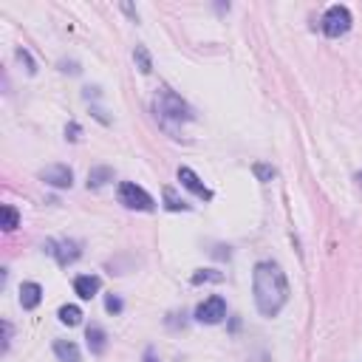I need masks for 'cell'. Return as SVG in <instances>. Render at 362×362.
Instances as JSON below:
<instances>
[{
	"mask_svg": "<svg viewBox=\"0 0 362 362\" xmlns=\"http://www.w3.org/2000/svg\"><path fill=\"white\" fill-rule=\"evenodd\" d=\"M351 28V12L345 6H329V12L322 15V31L329 37H340Z\"/></svg>",
	"mask_w": 362,
	"mask_h": 362,
	"instance_id": "277c9868",
	"label": "cell"
},
{
	"mask_svg": "<svg viewBox=\"0 0 362 362\" xmlns=\"http://www.w3.org/2000/svg\"><path fill=\"white\" fill-rule=\"evenodd\" d=\"M46 252L57 258V264H60V266L74 264V261L83 255L77 241H49V243H46Z\"/></svg>",
	"mask_w": 362,
	"mask_h": 362,
	"instance_id": "8992f818",
	"label": "cell"
},
{
	"mask_svg": "<svg viewBox=\"0 0 362 362\" xmlns=\"http://www.w3.org/2000/svg\"><path fill=\"white\" fill-rule=\"evenodd\" d=\"M105 181H114V170L111 167H94L91 173H88V187H102Z\"/></svg>",
	"mask_w": 362,
	"mask_h": 362,
	"instance_id": "5bb4252c",
	"label": "cell"
},
{
	"mask_svg": "<svg viewBox=\"0 0 362 362\" xmlns=\"http://www.w3.org/2000/svg\"><path fill=\"white\" fill-rule=\"evenodd\" d=\"M252 292H255V306L264 317H277L288 303V283L277 264L261 261L252 272Z\"/></svg>",
	"mask_w": 362,
	"mask_h": 362,
	"instance_id": "6da1fadb",
	"label": "cell"
},
{
	"mask_svg": "<svg viewBox=\"0 0 362 362\" xmlns=\"http://www.w3.org/2000/svg\"><path fill=\"white\" fill-rule=\"evenodd\" d=\"M178 181H181V187H187L193 196L204 198V201H212V190L204 187V181L190 170V167H178Z\"/></svg>",
	"mask_w": 362,
	"mask_h": 362,
	"instance_id": "ba28073f",
	"label": "cell"
},
{
	"mask_svg": "<svg viewBox=\"0 0 362 362\" xmlns=\"http://www.w3.org/2000/svg\"><path fill=\"white\" fill-rule=\"evenodd\" d=\"M227 317V303L221 295H212L207 298L198 309H196V320L198 322H207V325H215V322H221Z\"/></svg>",
	"mask_w": 362,
	"mask_h": 362,
	"instance_id": "5b68a950",
	"label": "cell"
},
{
	"mask_svg": "<svg viewBox=\"0 0 362 362\" xmlns=\"http://www.w3.org/2000/svg\"><path fill=\"white\" fill-rule=\"evenodd\" d=\"M252 173H255L258 175V181H272L277 173H275V167L272 164H264V162H258L255 167H252Z\"/></svg>",
	"mask_w": 362,
	"mask_h": 362,
	"instance_id": "ac0fdd59",
	"label": "cell"
},
{
	"mask_svg": "<svg viewBox=\"0 0 362 362\" xmlns=\"http://www.w3.org/2000/svg\"><path fill=\"white\" fill-rule=\"evenodd\" d=\"M224 275H218V272H196L193 275V283H204V280H221Z\"/></svg>",
	"mask_w": 362,
	"mask_h": 362,
	"instance_id": "44dd1931",
	"label": "cell"
},
{
	"mask_svg": "<svg viewBox=\"0 0 362 362\" xmlns=\"http://www.w3.org/2000/svg\"><path fill=\"white\" fill-rule=\"evenodd\" d=\"M17 60H20V62H26V71H28V74H37V65H34V60L28 57V51H26V49H17Z\"/></svg>",
	"mask_w": 362,
	"mask_h": 362,
	"instance_id": "ffe728a7",
	"label": "cell"
},
{
	"mask_svg": "<svg viewBox=\"0 0 362 362\" xmlns=\"http://www.w3.org/2000/svg\"><path fill=\"white\" fill-rule=\"evenodd\" d=\"M153 107H156V117H159L162 128H164V130H170L173 136L181 130V125H184V122H193V111H190V105H187L184 99H181L178 94H173L170 88H162V91L156 94Z\"/></svg>",
	"mask_w": 362,
	"mask_h": 362,
	"instance_id": "7a4b0ae2",
	"label": "cell"
},
{
	"mask_svg": "<svg viewBox=\"0 0 362 362\" xmlns=\"http://www.w3.org/2000/svg\"><path fill=\"white\" fill-rule=\"evenodd\" d=\"M99 286H102V280H99L96 275H80V277L74 280V292H77L83 300H91V298L99 292Z\"/></svg>",
	"mask_w": 362,
	"mask_h": 362,
	"instance_id": "8fae6325",
	"label": "cell"
},
{
	"mask_svg": "<svg viewBox=\"0 0 362 362\" xmlns=\"http://www.w3.org/2000/svg\"><path fill=\"white\" fill-rule=\"evenodd\" d=\"M40 300H43V286H40V283H31V280H28V283L20 286V306H23L26 311L37 309Z\"/></svg>",
	"mask_w": 362,
	"mask_h": 362,
	"instance_id": "9c48e42d",
	"label": "cell"
},
{
	"mask_svg": "<svg viewBox=\"0 0 362 362\" xmlns=\"http://www.w3.org/2000/svg\"><path fill=\"white\" fill-rule=\"evenodd\" d=\"M17 224H20V215H17V209H15L12 204H6V207H3V230H6V232H15V230H17Z\"/></svg>",
	"mask_w": 362,
	"mask_h": 362,
	"instance_id": "e0dca14e",
	"label": "cell"
},
{
	"mask_svg": "<svg viewBox=\"0 0 362 362\" xmlns=\"http://www.w3.org/2000/svg\"><path fill=\"white\" fill-rule=\"evenodd\" d=\"M119 204L128 207V209H139V212H150L156 207L153 196L148 190H141L139 184H133V181H122L119 184Z\"/></svg>",
	"mask_w": 362,
	"mask_h": 362,
	"instance_id": "3957f363",
	"label": "cell"
},
{
	"mask_svg": "<svg viewBox=\"0 0 362 362\" xmlns=\"http://www.w3.org/2000/svg\"><path fill=\"white\" fill-rule=\"evenodd\" d=\"M105 309L111 311V314H119V311L125 309V303H122V298H117V295H107V298H105Z\"/></svg>",
	"mask_w": 362,
	"mask_h": 362,
	"instance_id": "d6986e66",
	"label": "cell"
},
{
	"mask_svg": "<svg viewBox=\"0 0 362 362\" xmlns=\"http://www.w3.org/2000/svg\"><path fill=\"white\" fill-rule=\"evenodd\" d=\"M0 325H3V351H9V343H12V325L3 320V322H0Z\"/></svg>",
	"mask_w": 362,
	"mask_h": 362,
	"instance_id": "603a6c76",
	"label": "cell"
},
{
	"mask_svg": "<svg viewBox=\"0 0 362 362\" xmlns=\"http://www.w3.org/2000/svg\"><path fill=\"white\" fill-rule=\"evenodd\" d=\"M162 196H164V207H167L170 212H187V209H190V204H187L184 198H178L173 187H164Z\"/></svg>",
	"mask_w": 362,
	"mask_h": 362,
	"instance_id": "4fadbf2b",
	"label": "cell"
},
{
	"mask_svg": "<svg viewBox=\"0 0 362 362\" xmlns=\"http://www.w3.org/2000/svg\"><path fill=\"white\" fill-rule=\"evenodd\" d=\"M85 340H88V348H91V354H105V348H107V334H105V329L99 322H91L88 329H85Z\"/></svg>",
	"mask_w": 362,
	"mask_h": 362,
	"instance_id": "30bf717a",
	"label": "cell"
},
{
	"mask_svg": "<svg viewBox=\"0 0 362 362\" xmlns=\"http://www.w3.org/2000/svg\"><path fill=\"white\" fill-rule=\"evenodd\" d=\"M40 178L46 181V184L57 187V190H65V187L74 184V173H71L68 164H51V167H46V170L40 173Z\"/></svg>",
	"mask_w": 362,
	"mask_h": 362,
	"instance_id": "52a82bcc",
	"label": "cell"
},
{
	"mask_svg": "<svg viewBox=\"0 0 362 362\" xmlns=\"http://www.w3.org/2000/svg\"><path fill=\"white\" fill-rule=\"evenodd\" d=\"M144 362H159V356H156V351H153V348L144 351Z\"/></svg>",
	"mask_w": 362,
	"mask_h": 362,
	"instance_id": "cb8c5ba5",
	"label": "cell"
},
{
	"mask_svg": "<svg viewBox=\"0 0 362 362\" xmlns=\"http://www.w3.org/2000/svg\"><path fill=\"white\" fill-rule=\"evenodd\" d=\"M54 354H57L60 362H83L80 348L71 343V340H57V343H54Z\"/></svg>",
	"mask_w": 362,
	"mask_h": 362,
	"instance_id": "7c38bea8",
	"label": "cell"
},
{
	"mask_svg": "<svg viewBox=\"0 0 362 362\" xmlns=\"http://www.w3.org/2000/svg\"><path fill=\"white\" fill-rule=\"evenodd\" d=\"M65 139H68V141H77V139H80V125H77V122H71V125L65 128Z\"/></svg>",
	"mask_w": 362,
	"mask_h": 362,
	"instance_id": "7402d4cb",
	"label": "cell"
},
{
	"mask_svg": "<svg viewBox=\"0 0 362 362\" xmlns=\"http://www.w3.org/2000/svg\"><path fill=\"white\" fill-rule=\"evenodd\" d=\"M57 317H60V322H65V325H80L83 311H80L77 306H62V309L57 311Z\"/></svg>",
	"mask_w": 362,
	"mask_h": 362,
	"instance_id": "2e32d148",
	"label": "cell"
},
{
	"mask_svg": "<svg viewBox=\"0 0 362 362\" xmlns=\"http://www.w3.org/2000/svg\"><path fill=\"white\" fill-rule=\"evenodd\" d=\"M133 60H136V65H139V71H141V74H150V71H153L150 51L144 49V46H136V49H133Z\"/></svg>",
	"mask_w": 362,
	"mask_h": 362,
	"instance_id": "9a60e30c",
	"label": "cell"
},
{
	"mask_svg": "<svg viewBox=\"0 0 362 362\" xmlns=\"http://www.w3.org/2000/svg\"><path fill=\"white\" fill-rule=\"evenodd\" d=\"M356 181H359V184H362V173H356Z\"/></svg>",
	"mask_w": 362,
	"mask_h": 362,
	"instance_id": "d4e9b609",
	"label": "cell"
}]
</instances>
